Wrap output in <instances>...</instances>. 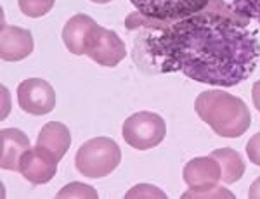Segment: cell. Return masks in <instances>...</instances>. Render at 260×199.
Segmentation results:
<instances>
[{
	"mask_svg": "<svg viewBox=\"0 0 260 199\" xmlns=\"http://www.w3.org/2000/svg\"><path fill=\"white\" fill-rule=\"evenodd\" d=\"M94 4H108V2H113V0H90Z\"/></svg>",
	"mask_w": 260,
	"mask_h": 199,
	"instance_id": "23",
	"label": "cell"
},
{
	"mask_svg": "<svg viewBox=\"0 0 260 199\" xmlns=\"http://www.w3.org/2000/svg\"><path fill=\"white\" fill-rule=\"evenodd\" d=\"M246 156L253 165L260 167V134H255L246 144Z\"/></svg>",
	"mask_w": 260,
	"mask_h": 199,
	"instance_id": "20",
	"label": "cell"
},
{
	"mask_svg": "<svg viewBox=\"0 0 260 199\" xmlns=\"http://www.w3.org/2000/svg\"><path fill=\"white\" fill-rule=\"evenodd\" d=\"M121 163L118 144L110 137H95L82 144L75 156V167L87 178H103L115 172Z\"/></svg>",
	"mask_w": 260,
	"mask_h": 199,
	"instance_id": "3",
	"label": "cell"
},
{
	"mask_svg": "<svg viewBox=\"0 0 260 199\" xmlns=\"http://www.w3.org/2000/svg\"><path fill=\"white\" fill-rule=\"evenodd\" d=\"M85 56L101 66L115 68L127 57V47L115 31L106 30L95 23V26L87 35Z\"/></svg>",
	"mask_w": 260,
	"mask_h": 199,
	"instance_id": "5",
	"label": "cell"
},
{
	"mask_svg": "<svg viewBox=\"0 0 260 199\" xmlns=\"http://www.w3.org/2000/svg\"><path fill=\"white\" fill-rule=\"evenodd\" d=\"M233 9L250 21L255 19L260 24V0H233Z\"/></svg>",
	"mask_w": 260,
	"mask_h": 199,
	"instance_id": "18",
	"label": "cell"
},
{
	"mask_svg": "<svg viewBox=\"0 0 260 199\" xmlns=\"http://www.w3.org/2000/svg\"><path fill=\"white\" fill-rule=\"evenodd\" d=\"M194 111L219 137L236 139L251 125V114L245 101L225 90H207L194 101Z\"/></svg>",
	"mask_w": 260,
	"mask_h": 199,
	"instance_id": "2",
	"label": "cell"
},
{
	"mask_svg": "<svg viewBox=\"0 0 260 199\" xmlns=\"http://www.w3.org/2000/svg\"><path fill=\"white\" fill-rule=\"evenodd\" d=\"M95 21L87 14H77L62 28V42L75 56H85V40Z\"/></svg>",
	"mask_w": 260,
	"mask_h": 199,
	"instance_id": "13",
	"label": "cell"
},
{
	"mask_svg": "<svg viewBox=\"0 0 260 199\" xmlns=\"http://www.w3.org/2000/svg\"><path fill=\"white\" fill-rule=\"evenodd\" d=\"M37 146L61 161L71 147V134L68 127L59 122H49L42 127Z\"/></svg>",
	"mask_w": 260,
	"mask_h": 199,
	"instance_id": "12",
	"label": "cell"
},
{
	"mask_svg": "<svg viewBox=\"0 0 260 199\" xmlns=\"http://www.w3.org/2000/svg\"><path fill=\"white\" fill-rule=\"evenodd\" d=\"M57 199H71V197H89V199H98V190L87 184H80V182H73L68 184L66 187H62L57 192Z\"/></svg>",
	"mask_w": 260,
	"mask_h": 199,
	"instance_id": "17",
	"label": "cell"
},
{
	"mask_svg": "<svg viewBox=\"0 0 260 199\" xmlns=\"http://www.w3.org/2000/svg\"><path fill=\"white\" fill-rule=\"evenodd\" d=\"M182 178L191 189L208 187L213 185L222 178L220 163L212 154L210 156H201L194 157L184 167Z\"/></svg>",
	"mask_w": 260,
	"mask_h": 199,
	"instance_id": "10",
	"label": "cell"
},
{
	"mask_svg": "<svg viewBox=\"0 0 260 199\" xmlns=\"http://www.w3.org/2000/svg\"><path fill=\"white\" fill-rule=\"evenodd\" d=\"M19 107L28 114L44 116L56 107V92L52 85L42 78H28L18 87Z\"/></svg>",
	"mask_w": 260,
	"mask_h": 199,
	"instance_id": "7",
	"label": "cell"
},
{
	"mask_svg": "<svg viewBox=\"0 0 260 199\" xmlns=\"http://www.w3.org/2000/svg\"><path fill=\"white\" fill-rule=\"evenodd\" d=\"M212 0H130L141 16L154 21H177L203 11Z\"/></svg>",
	"mask_w": 260,
	"mask_h": 199,
	"instance_id": "6",
	"label": "cell"
},
{
	"mask_svg": "<svg viewBox=\"0 0 260 199\" xmlns=\"http://www.w3.org/2000/svg\"><path fill=\"white\" fill-rule=\"evenodd\" d=\"M30 139L18 128H4L0 132V165L4 170L19 172V160L28 151Z\"/></svg>",
	"mask_w": 260,
	"mask_h": 199,
	"instance_id": "11",
	"label": "cell"
},
{
	"mask_svg": "<svg viewBox=\"0 0 260 199\" xmlns=\"http://www.w3.org/2000/svg\"><path fill=\"white\" fill-rule=\"evenodd\" d=\"M212 156L215 157L220 163V170H222V180L225 184H234L240 178L245 175V160L238 151L231 147H222V149H215L212 152Z\"/></svg>",
	"mask_w": 260,
	"mask_h": 199,
	"instance_id": "14",
	"label": "cell"
},
{
	"mask_svg": "<svg viewBox=\"0 0 260 199\" xmlns=\"http://www.w3.org/2000/svg\"><path fill=\"white\" fill-rule=\"evenodd\" d=\"M19 9L28 18H42L52 11L56 0H18Z\"/></svg>",
	"mask_w": 260,
	"mask_h": 199,
	"instance_id": "16",
	"label": "cell"
},
{
	"mask_svg": "<svg viewBox=\"0 0 260 199\" xmlns=\"http://www.w3.org/2000/svg\"><path fill=\"white\" fill-rule=\"evenodd\" d=\"M248 197L250 199H260V177L251 184V187L248 190Z\"/></svg>",
	"mask_w": 260,
	"mask_h": 199,
	"instance_id": "22",
	"label": "cell"
},
{
	"mask_svg": "<svg viewBox=\"0 0 260 199\" xmlns=\"http://www.w3.org/2000/svg\"><path fill=\"white\" fill-rule=\"evenodd\" d=\"M127 199H141V197H158V199H167V194L163 192L161 189L154 187V185H149V184H141V185H136L125 194Z\"/></svg>",
	"mask_w": 260,
	"mask_h": 199,
	"instance_id": "19",
	"label": "cell"
},
{
	"mask_svg": "<svg viewBox=\"0 0 260 199\" xmlns=\"http://www.w3.org/2000/svg\"><path fill=\"white\" fill-rule=\"evenodd\" d=\"M180 197L182 199H234L236 196L225 187H220L219 184H213L208 185V187H200V189L189 187Z\"/></svg>",
	"mask_w": 260,
	"mask_h": 199,
	"instance_id": "15",
	"label": "cell"
},
{
	"mask_svg": "<svg viewBox=\"0 0 260 199\" xmlns=\"http://www.w3.org/2000/svg\"><path fill=\"white\" fill-rule=\"evenodd\" d=\"M59 161L39 146L30 147L19 160V173L33 185H42L52 180L57 173Z\"/></svg>",
	"mask_w": 260,
	"mask_h": 199,
	"instance_id": "8",
	"label": "cell"
},
{
	"mask_svg": "<svg viewBox=\"0 0 260 199\" xmlns=\"http://www.w3.org/2000/svg\"><path fill=\"white\" fill-rule=\"evenodd\" d=\"M33 52V36L30 30L19 26H9L2 18L0 31V56L7 63L23 61Z\"/></svg>",
	"mask_w": 260,
	"mask_h": 199,
	"instance_id": "9",
	"label": "cell"
},
{
	"mask_svg": "<svg viewBox=\"0 0 260 199\" xmlns=\"http://www.w3.org/2000/svg\"><path fill=\"white\" fill-rule=\"evenodd\" d=\"M125 26L141 30L134 63L146 61L158 73L180 71L200 84L240 85L251 76L260 57L250 19L225 0H212L203 11L177 21H154L136 11Z\"/></svg>",
	"mask_w": 260,
	"mask_h": 199,
	"instance_id": "1",
	"label": "cell"
},
{
	"mask_svg": "<svg viewBox=\"0 0 260 199\" xmlns=\"http://www.w3.org/2000/svg\"><path fill=\"white\" fill-rule=\"evenodd\" d=\"M123 140L137 151H148L160 146L167 135V123L160 114L141 111L128 116L123 123Z\"/></svg>",
	"mask_w": 260,
	"mask_h": 199,
	"instance_id": "4",
	"label": "cell"
},
{
	"mask_svg": "<svg viewBox=\"0 0 260 199\" xmlns=\"http://www.w3.org/2000/svg\"><path fill=\"white\" fill-rule=\"evenodd\" d=\"M251 99H253V106L260 111V80H257L251 87Z\"/></svg>",
	"mask_w": 260,
	"mask_h": 199,
	"instance_id": "21",
	"label": "cell"
}]
</instances>
